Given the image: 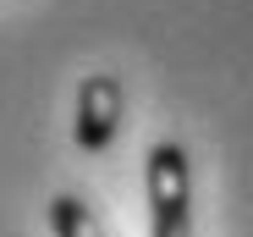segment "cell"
<instances>
[{"mask_svg":"<svg viewBox=\"0 0 253 237\" xmlns=\"http://www.w3.org/2000/svg\"><path fill=\"white\" fill-rule=\"evenodd\" d=\"M121 105H126L121 77L116 72H88L83 89H77V127H72L77 143L83 149H105L116 138V127H121Z\"/></svg>","mask_w":253,"mask_h":237,"instance_id":"obj_2","label":"cell"},{"mask_svg":"<svg viewBox=\"0 0 253 237\" xmlns=\"http://www.w3.org/2000/svg\"><path fill=\"white\" fill-rule=\"evenodd\" d=\"M50 226H55V237H105L99 215L83 204L77 193H55L50 199Z\"/></svg>","mask_w":253,"mask_h":237,"instance_id":"obj_3","label":"cell"},{"mask_svg":"<svg viewBox=\"0 0 253 237\" xmlns=\"http://www.w3.org/2000/svg\"><path fill=\"white\" fill-rule=\"evenodd\" d=\"M143 188H149V237H193V177L182 143L149 149Z\"/></svg>","mask_w":253,"mask_h":237,"instance_id":"obj_1","label":"cell"}]
</instances>
